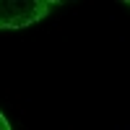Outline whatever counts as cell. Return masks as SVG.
<instances>
[{"instance_id":"obj_1","label":"cell","mask_w":130,"mask_h":130,"mask_svg":"<svg viewBox=\"0 0 130 130\" xmlns=\"http://www.w3.org/2000/svg\"><path fill=\"white\" fill-rule=\"evenodd\" d=\"M55 5L57 0H0V29H26Z\"/></svg>"},{"instance_id":"obj_2","label":"cell","mask_w":130,"mask_h":130,"mask_svg":"<svg viewBox=\"0 0 130 130\" xmlns=\"http://www.w3.org/2000/svg\"><path fill=\"white\" fill-rule=\"evenodd\" d=\"M0 130H10V125H8V120H5L3 112H0Z\"/></svg>"}]
</instances>
